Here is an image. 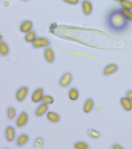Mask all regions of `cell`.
Masks as SVG:
<instances>
[{
	"label": "cell",
	"mask_w": 132,
	"mask_h": 149,
	"mask_svg": "<svg viewBox=\"0 0 132 149\" xmlns=\"http://www.w3.org/2000/svg\"><path fill=\"white\" fill-rule=\"evenodd\" d=\"M129 21L124 17L119 10H113L106 16L105 23L110 31L115 33H123L127 31L130 25Z\"/></svg>",
	"instance_id": "cell-1"
},
{
	"label": "cell",
	"mask_w": 132,
	"mask_h": 149,
	"mask_svg": "<svg viewBox=\"0 0 132 149\" xmlns=\"http://www.w3.org/2000/svg\"><path fill=\"white\" fill-rule=\"evenodd\" d=\"M29 120V115L25 111H22L17 116L15 120L16 127L21 129L26 126Z\"/></svg>",
	"instance_id": "cell-2"
},
{
	"label": "cell",
	"mask_w": 132,
	"mask_h": 149,
	"mask_svg": "<svg viewBox=\"0 0 132 149\" xmlns=\"http://www.w3.org/2000/svg\"><path fill=\"white\" fill-rule=\"evenodd\" d=\"M29 92L30 88L28 86L25 85L20 86L15 93L16 100L19 102H23L27 98Z\"/></svg>",
	"instance_id": "cell-3"
},
{
	"label": "cell",
	"mask_w": 132,
	"mask_h": 149,
	"mask_svg": "<svg viewBox=\"0 0 132 149\" xmlns=\"http://www.w3.org/2000/svg\"><path fill=\"white\" fill-rule=\"evenodd\" d=\"M4 137L6 141L9 143H12L17 138V131L13 126L8 125L4 130Z\"/></svg>",
	"instance_id": "cell-4"
},
{
	"label": "cell",
	"mask_w": 132,
	"mask_h": 149,
	"mask_svg": "<svg viewBox=\"0 0 132 149\" xmlns=\"http://www.w3.org/2000/svg\"><path fill=\"white\" fill-rule=\"evenodd\" d=\"M73 74L70 72H66L64 73L58 81L59 86L62 88H66L69 87L73 81Z\"/></svg>",
	"instance_id": "cell-5"
},
{
	"label": "cell",
	"mask_w": 132,
	"mask_h": 149,
	"mask_svg": "<svg viewBox=\"0 0 132 149\" xmlns=\"http://www.w3.org/2000/svg\"><path fill=\"white\" fill-rule=\"evenodd\" d=\"M45 94L43 87H37L33 91L31 94V100L33 103L37 104L41 102V99Z\"/></svg>",
	"instance_id": "cell-6"
},
{
	"label": "cell",
	"mask_w": 132,
	"mask_h": 149,
	"mask_svg": "<svg viewBox=\"0 0 132 149\" xmlns=\"http://www.w3.org/2000/svg\"><path fill=\"white\" fill-rule=\"evenodd\" d=\"M30 140L29 135L26 133H22L17 136L15 143L17 147L21 148L25 146L29 143Z\"/></svg>",
	"instance_id": "cell-7"
},
{
	"label": "cell",
	"mask_w": 132,
	"mask_h": 149,
	"mask_svg": "<svg viewBox=\"0 0 132 149\" xmlns=\"http://www.w3.org/2000/svg\"><path fill=\"white\" fill-rule=\"evenodd\" d=\"M49 109L48 105L41 102L35 109L34 115L37 118L42 117L49 111Z\"/></svg>",
	"instance_id": "cell-8"
},
{
	"label": "cell",
	"mask_w": 132,
	"mask_h": 149,
	"mask_svg": "<svg viewBox=\"0 0 132 149\" xmlns=\"http://www.w3.org/2000/svg\"><path fill=\"white\" fill-rule=\"evenodd\" d=\"M32 46L36 48L47 47L50 45L48 39L44 37H37L32 42Z\"/></svg>",
	"instance_id": "cell-9"
},
{
	"label": "cell",
	"mask_w": 132,
	"mask_h": 149,
	"mask_svg": "<svg viewBox=\"0 0 132 149\" xmlns=\"http://www.w3.org/2000/svg\"><path fill=\"white\" fill-rule=\"evenodd\" d=\"M95 106V101L92 98L89 97L85 100L83 106V112L88 114L93 110Z\"/></svg>",
	"instance_id": "cell-10"
},
{
	"label": "cell",
	"mask_w": 132,
	"mask_h": 149,
	"mask_svg": "<svg viewBox=\"0 0 132 149\" xmlns=\"http://www.w3.org/2000/svg\"><path fill=\"white\" fill-rule=\"evenodd\" d=\"M119 70V66L116 64L111 63L106 65L103 70V74L104 76H108L113 74Z\"/></svg>",
	"instance_id": "cell-11"
},
{
	"label": "cell",
	"mask_w": 132,
	"mask_h": 149,
	"mask_svg": "<svg viewBox=\"0 0 132 149\" xmlns=\"http://www.w3.org/2000/svg\"><path fill=\"white\" fill-rule=\"evenodd\" d=\"M47 120L53 124L59 123L61 120V117L60 114L56 111H50L46 114Z\"/></svg>",
	"instance_id": "cell-12"
},
{
	"label": "cell",
	"mask_w": 132,
	"mask_h": 149,
	"mask_svg": "<svg viewBox=\"0 0 132 149\" xmlns=\"http://www.w3.org/2000/svg\"><path fill=\"white\" fill-rule=\"evenodd\" d=\"M119 102L123 109L126 111H130L132 110V101L126 96L120 99Z\"/></svg>",
	"instance_id": "cell-13"
},
{
	"label": "cell",
	"mask_w": 132,
	"mask_h": 149,
	"mask_svg": "<svg viewBox=\"0 0 132 149\" xmlns=\"http://www.w3.org/2000/svg\"><path fill=\"white\" fill-rule=\"evenodd\" d=\"M80 93L77 87L75 86H72L68 92V97L72 101H76L79 97Z\"/></svg>",
	"instance_id": "cell-14"
},
{
	"label": "cell",
	"mask_w": 132,
	"mask_h": 149,
	"mask_svg": "<svg viewBox=\"0 0 132 149\" xmlns=\"http://www.w3.org/2000/svg\"><path fill=\"white\" fill-rule=\"evenodd\" d=\"M17 108L13 106H9L6 108V116L9 121H12L15 119L17 117Z\"/></svg>",
	"instance_id": "cell-15"
},
{
	"label": "cell",
	"mask_w": 132,
	"mask_h": 149,
	"mask_svg": "<svg viewBox=\"0 0 132 149\" xmlns=\"http://www.w3.org/2000/svg\"><path fill=\"white\" fill-rule=\"evenodd\" d=\"M44 55L46 61L49 63L54 62L55 60V55L54 51L50 47H47L45 49Z\"/></svg>",
	"instance_id": "cell-16"
},
{
	"label": "cell",
	"mask_w": 132,
	"mask_h": 149,
	"mask_svg": "<svg viewBox=\"0 0 132 149\" xmlns=\"http://www.w3.org/2000/svg\"><path fill=\"white\" fill-rule=\"evenodd\" d=\"M45 139L42 136L36 137L33 141V146L35 149H42L44 146Z\"/></svg>",
	"instance_id": "cell-17"
},
{
	"label": "cell",
	"mask_w": 132,
	"mask_h": 149,
	"mask_svg": "<svg viewBox=\"0 0 132 149\" xmlns=\"http://www.w3.org/2000/svg\"><path fill=\"white\" fill-rule=\"evenodd\" d=\"M33 24L31 21L26 20L23 22L21 25V31L25 33H27L31 31L33 27Z\"/></svg>",
	"instance_id": "cell-18"
},
{
	"label": "cell",
	"mask_w": 132,
	"mask_h": 149,
	"mask_svg": "<svg viewBox=\"0 0 132 149\" xmlns=\"http://www.w3.org/2000/svg\"><path fill=\"white\" fill-rule=\"evenodd\" d=\"M73 148L75 149H89L90 146L85 141L79 140L76 141L73 145Z\"/></svg>",
	"instance_id": "cell-19"
},
{
	"label": "cell",
	"mask_w": 132,
	"mask_h": 149,
	"mask_svg": "<svg viewBox=\"0 0 132 149\" xmlns=\"http://www.w3.org/2000/svg\"><path fill=\"white\" fill-rule=\"evenodd\" d=\"M83 13L86 16H88L92 13L93 8L92 5L88 1H84L82 4Z\"/></svg>",
	"instance_id": "cell-20"
},
{
	"label": "cell",
	"mask_w": 132,
	"mask_h": 149,
	"mask_svg": "<svg viewBox=\"0 0 132 149\" xmlns=\"http://www.w3.org/2000/svg\"><path fill=\"white\" fill-rule=\"evenodd\" d=\"M87 134L90 138L96 139L101 137V133L96 129L90 128L87 130Z\"/></svg>",
	"instance_id": "cell-21"
},
{
	"label": "cell",
	"mask_w": 132,
	"mask_h": 149,
	"mask_svg": "<svg viewBox=\"0 0 132 149\" xmlns=\"http://www.w3.org/2000/svg\"><path fill=\"white\" fill-rule=\"evenodd\" d=\"M9 48L8 44L6 42L1 41L0 42V54L1 55L5 56L9 53Z\"/></svg>",
	"instance_id": "cell-22"
},
{
	"label": "cell",
	"mask_w": 132,
	"mask_h": 149,
	"mask_svg": "<svg viewBox=\"0 0 132 149\" xmlns=\"http://www.w3.org/2000/svg\"><path fill=\"white\" fill-rule=\"evenodd\" d=\"M54 99L52 95L50 94H44L41 99V102L46 104L50 105L54 103Z\"/></svg>",
	"instance_id": "cell-23"
},
{
	"label": "cell",
	"mask_w": 132,
	"mask_h": 149,
	"mask_svg": "<svg viewBox=\"0 0 132 149\" xmlns=\"http://www.w3.org/2000/svg\"><path fill=\"white\" fill-rule=\"evenodd\" d=\"M120 13L125 19L129 22L132 21V11L131 10L122 9H120Z\"/></svg>",
	"instance_id": "cell-24"
},
{
	"label": "cell",
	"mask_w": 132,
	"mask_h": 149,
	"mask_svg": "<svg viewBox=\"0 0 132 149\" xmlns=\"http://www.w3.org/2000/svg\"><path fill=\"white\" fill-rule=\"evenodd\" d=\"M36 38V33L34 30H31L28 32L25 36V41L28 42H32Z\"/></svg>",
	"instance_id": "cell-25"
},
{
	"label": "cell",
	"mask_w": 132,
	"mask_h": 149,
	"mask_svg": "<svg viewBox=\"0 0 132 149\" xmlns=\"http://www.w3.org/2000/svg\"><path fill=\"white\" fill-rule=\"evenodd\" d=\"M121 5L123 9H129V10L132 9V3L130 1L124 0L121 2Z\"/></svg>",
	"instance_id": "cell-26"
},
{
	"label": "cell",
	"mask_w": 132,
	"mask_h": 149,
	"mask_svg": "<svg viewBox=\"0 0 132 149\" xmlns=\"http://www.w3.org/2000/svg\"><path fill=\"white\" fill-rule=\"evenodd\" d=\"M111 148L112 149H124L123 147L117 143H113L111 146Z\"/></svg>",
	"instance_id": "cell-27"
},
{
	"label": "cell",
	"mask_w": 132,
	"mask_h": 149,
	"mask_svg": "<svg viewBox=\"0 0 132 149\" xmlns=\"http://www.w3.org/2000/svg\"><path fill=\"white\" fill-rule=\"evenodd\" d=\"M125 96L132 101V89L127 90L125 93Z\"/></svg>",
	"instance_id": "cell-28"
},
{
	"label": "cell",
	"mask_w": 132,
	"mask_h": 149,
	"mask_svg": "<svg viewBox=\"0 0 132 149\" xmlns=\"http://www.w3.org/2000/svg\"><path fill=\"white\" fill-rule=\"evenodd\" d=\"M65 2L71 4H76L78 3V0H64Z\"/></svg>",
	"instance_id": "cell-29"
},
{
	"label": "cell",
	"mask_w": 132,
	"mask_h": 149,
	"mask_svg": "<svg viewBox=\"0 0 132 149\" xmlns=\"http://www.w3.org/2000/svg\"><path fill=\"white\" fill-rule=\"evenodd\" d=\"M115 1H122H122H124V0H115Z\"/></svg>",
	"instance_id": "cell-30"
}]
</instances>
